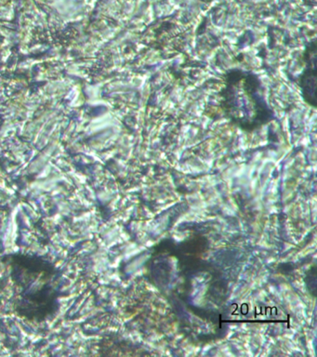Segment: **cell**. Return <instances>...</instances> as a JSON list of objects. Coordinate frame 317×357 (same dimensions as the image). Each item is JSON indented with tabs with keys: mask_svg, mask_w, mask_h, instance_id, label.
Here are the masks:
<instances>
[{
	"mask_svg": "<svg viewBox=\"0 0 317 357\" xmlns=\"http://www.w3.org/2000/svg\"><path fill=\"white\" fill-rule=\"evenodd\" d=\"M12 278L20 289L15 311L33 322H43L59 310L56 279L59 275L51 262L40 257L13 254L8 256Z\"/></svg>",
	"mask_w": 317,
	"mask_h": 357,
	"instance_id": "obj_1",
	"label": "cell"
},
{
	"mask_svg": "<svg viewBox=\"0 0 317 357\" xmlns=\"http://www.w3.org/2000/svg\"><path fill=\"white\" fill-rule=\"evenodd\" d=\"M219 98L225 119L245 132L260 130L275 119V112L267 102L263 84L252 71L228 70Z\"/></svg>",
	"mask_w": 317,
	"mask_h": 357,
	"instance_id": "obj_2",
	"label": "cell"
},
{
	"mask_svg": "<svg viewBox=\"0 0 317 357\" xmlns=\"http://www.w3.org/2000/svg\"><path fill=\"white\" fill-rule=\"evenodd\" d=\"M317 45L316 39L306 45L303 52L305 66L299 77V86L303 100L306 105L316 108V77H317Z\"/></svg>",
	"mask_w": 317,
	"mask_h": 357,
	"instance_id": "obj_3",
	"label": "cell"
}]
</instances>
